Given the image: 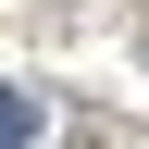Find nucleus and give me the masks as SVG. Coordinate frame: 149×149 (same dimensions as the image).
Listing matches in <instances>:
<instances>
[{
    "label": "nucleus",
    "instance_id": "obj_1",
    "mask_svg": "<svg viewBox=\"0 0 149 149\" xmlns=\"http://www.w3.org/2000/svg\"><path fill=\"white\" fill-rule=\"evenodd\" d=\"M37 137V100H25V87H0V149H25Z\"/></svg>",
    "mask_w": 149,
    "mask_h": 149
}]
</instances>
